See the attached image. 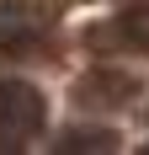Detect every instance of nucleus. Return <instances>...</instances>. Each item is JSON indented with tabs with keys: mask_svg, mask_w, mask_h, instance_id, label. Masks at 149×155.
Instances as JSON below:
<instances>
[{
	"mask_svg": "<svg viewBox=\"0 0 149 155\" xmlns=\"http://www.w3.org/2000/svg\"><path fill=\"white\" fill-rule=\"evenodd\" d=\"M43 91L27 80H0V150H21L43 134Z\"/></svg>",
	"mask_w": 149,
	"mask_h": 155,
	"instance_id": "obj_1",
	"label": "nucleus"
},
{
	"mask_svg": "<svg viewBox=\"0 0 149 155\" xmlns=\"http://www.w3.org/2000/svg\"><path fill=\"white\" fill-rule=\"evenodd\" d=\"M43 27H48V16L37 11V5H27V0H0V43L5 48L32 43Z\"/></svg>",
	"mask_w": 149,
	"mask_h": 155,
	"instance_id": "obj_2",
	"label": "nucleus"
},
{
	"mask_svg": "<svg viewBox=\"0 0 149 155\" xmlns=\"http://www.w3.org/2000/svg\"><path fill=\"white\" fill-rule=\"evenodd\" d=\"M117 144V134H106V128H69L53 150H112Z\"/></svg>",
	"mask_w": 149,
	"mask_h": 155,
	"instance_id": "obj_3",
	"label": "nucleus"
}]
</instances>
